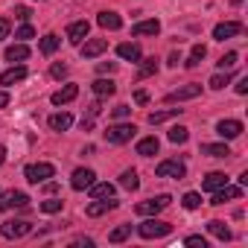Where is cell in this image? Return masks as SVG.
Here are the masks:
<instances>
[{
  "instance_id": "1",
  "label": "cell",
  "mask_w": 248,
  "mask_h": 248,
  "mask_svg": "<svg viewBox=\"0 0 248 248\" xmlns=\"http://www.w3.org/2000/svg\"><path fill=\"white\" fill-rule=\"evenodd\" d=\"M138 233H140L143 239H161V236H170V233H172V225L149 216L146 222H140V225H138Z\"/></svg>"
},
{
  "instance_id": "2",
  "label": "cell",
  "mask_w": 248,
  "mask_h": 248,
  "mask_svg": "<svg viewBox=\"0 0 248 248\" xmlns=\"http://www.w3.org/2000/svg\"><path fill=\"white\" fill-rule=\"evenodd\" d=\"M0 233H3L6 239H24L27 233H32V222H27V219H6L3 225H0Z\"/></svg>"
},
{
  "instance_id": "3",
  "label": "cell",
  "mask_w": 248,
  "mask_h": 248,
  "mask_svg": "<svg viewBox=\"0 0 248 248\" xmlns=\"http://www.w3.org/2000/svg\"><path fill=\"white\" fill-rule=\"evenodd\" d=\"M24 175H27V181H30V184H44L47 178H53V175H56V167H53V164H47V161H38V164H30V167L24 170Z\"/></svg>"
},
{
  "instance_id": "4",
  "label": "cell",
  "mask_w": 248,
  "mask_h": 248,
  "mask_svg": "<svg viewBox=\"0 0 248 248\" xmlns=\"http://www.w3.org/2000/svg\"><path fill=\"white\" fill-rule=\"evenodd\" d=\"M135 126L132 123H117V126H108V132H105V140L108 143H126V140H132L135 138Z\"/></svg>"
},
{
  "instance_id": "5",
  "label": "cell",
  "mask_w": 248,
  "mask_h": 248,
  "mask_svg": "<svg viewBox=\"0 0 248 248\" xmlns=\"http://www.w3.org/2000/svg\"><path fill=\"white\" fill-rule=\"evenodd\" d=\"M172 199L164 193V196H155V199H146V202H138L135 204V210H138V216H155V213H161L167 204H170Z\"/></svg>"
},
{
  "instance_id": "6",
  "label": "cell",
  "mask_w": 248,
  "mask_h": 248,
  "mask_svg": "<svg viewBox=\"0 0 248 248\" xmlns=\"http://www.w3.org/2000/svg\"><path fill=\"white\" fill-rule=\"evenodd\" d=\"M155 175L158 178H184L187 167H184V161H161L158 170H155Z\"/></svg>"
},
{
  "instance_id": "7",
  "label": "cell",
  "mask_w": 248,
  "mask_h": 248,
  "mask_svg": "<svg viewBox=\"0 0 248 248\" xmlns=\"http://www.w3.org/2000/svg\"><path fill=\"white\" fill-rule=\"evenodd\" d=\"M27 204H30V196L21 190H9L0 196V210H15V207H27Z\"/></svg>"
},
{
  "instance_id": "8",
  "label": "cell",
  "mask_w": 248,
  "mask_h": 248,
  "mask_svg": "<svg viewBox=\"0 0 248 248\" xmlns=\"http://www.w3.org/2000/svg\"><path fill=\"white\" fill-rule=\"evenodd\" d=\"M216 135H219L222 140H233V138L242 135V123H239V120H219V123H216Z\"/></svg>"
},
{
  "instance_id": "9",
  "label": "cell",
  "mask_w": 248,
  "mask_h": 248,
  "mask_svg": "<svg viewBox=\"0 0 248 248\" xmlns=\"http://www.w3.org/2000/svg\"><path fill=\"white\" fill-rule=\"evenodd\" d=\"M239 32H242V24L239 21H225V24H216L213 27V38L216 41H228V38H233Z\"/></svg>"
},
{
  "instance_id": "10",
  "label": "cell",
  "mask_w": 248,
  "mask_h": 248,
  "mask_svg": "<svg viewBox=\"0 0 248 248\" xmlns=\"http://www.w3.org/2000/svg\"><path fill=\"white\" fill-rule=\"evenodd\" d=\"M105 50H108V41H105V38H91V41L79 44L82 59H96V56H102Z\"/></svg>"
},
{
  "instance_id": "11",
  "label": "cell",
  "mask_w": 248,
  "mask_h": 248,
  "mask_svg": "<svg viewBox=\"0 0 248 248\" xmlns=\"http://www.w3.org/2000/svg\"><path fill=\"white\" fill-rule=\"evenodd\" d=\"M93 181H96V172H93V170H88V167H85V170H76V172L70 175V187H73V190H79V193H82V190H88Z\"/></svg>"
},
{
  "instance_id": "12",
  "label": "cell",
  "mask_w": 248,
  "mask_h": 248,
  "mask_svg": "<svg viewBox=\"0 0 248 248\" xmlns=\"http://www.w3.org/2000/svg\"><path fill=\"white\" fill-rule=\"evenodd\" d=\"M88 32H91V24H88V21H73V24L67 27V41L79 47V44L88 38Z\"/></svg>"
},
{
  "instance_id": "13",
  "label": "cell",
  "mask_w": 248,
  "mask_h": 248,
  "mask_svg": "<svg viewBox=\"0 0 248 248\" xmlns=\"http://www.w3.org/2000/svg\"><path fill=\"white\" fill-rule=\"evenodd\" d=\"M202 93V85H184V88H175L167 93V102H184V99H196Z\"/></svg>"
},
{
  "instance_id": "14",
  "label": "cell",
  "mask_w": 248,
  "mask_h": 248,
  "mask_svg": "<svg viewBox=\"0 0 248 248\" xmlns=\"http://www.w3.org/2000/svg\"><path fill=\"white\" fill-rule=\"evenodd\" d=\"M120 202L111 196V199H96V202H91L88 207H85V213L91 216V219H96V216H102V213H108V210H114Z\"/></svg>"
},
{
  "instance_id": "15",
  "label": "cell",
  "mask_w": 248,
  "mask_h": 248,
  "mask_svg": "<svg viewBox=\"0 0 248 248\" xmlns=\"http://www.w3.org/2000/svg\"><path fill=\"white\" fill-rule=\"evenodd\" d=\"M47 126H50L53 132H67V129L73 126V114H67V111H56V114H50Z\"/></svg>"
},
{
  "instance_id": "16",
  "label": "cell",
  "mask_w": 248,
  "mask_h": 248,
  "mask_svg": "<svg viewBox=\"0 0 248 248\" xmlns=\"http://www.w3.org/2000/svg\"><path fill=\"white\" fill-rule=\"evenodd\" d=\"M117 56H120L123 62H140V59H143V50H140V44L126 41V44H120V47H117Z\"/></svg>"
},
{
  "instance_id": "17",
  "label": "cell",
  "mask_w": 248,
  "mask_h": 248,
  "mask_svg": "<svg viewBox=\"0 0 248 248\" xmlns=\"http://www.w3.org/2000/svg\"><path fill=\"white\" fill-rule=\"evenodd\" d=\"M233 199H242V187L225 184V187H219V190L213 193V202H210V204H225V202H233Z\"/></svg>"
},
{
  "instance_id": "18",
  "label": "cell",
  "mask_w": 248,
  "mask_h": 248,
  "mask_svg": "<svg viewBox=\"0 0 248 248\" xmlns=\"http://www.w3.org/2000/svg\"><path fill=\"white\" fill-rule=\"evenodd\" d=\"M161 32V21L158 18H152V21H138L135 27H132V35H138V38H143V35H158Z\"/></svg>"
},
{
  "instance_id": "19",
  "label": "cell",
  "mask_w": 248,
  "mask_h": 248,
  "mask_svg": "<svg viewBox=\"0 0 248 248\" xmlns=\"http://www.w3.org/2000/svg\"><path fill=\"white\" fill-rule=\"evenodd\" d=\"M79 96V85H64L62 91H56L53 96H50V102L53 105H67V102H73Z\"/></svg>"
},
{
  "instance_id": "20",
  "label": "cell",
  "mask_w": 248,
  "mask_h": 248,
  "mask_svg": "<svg viewBox=\"0 0 248 248\" xmlns=\"http://www.w3.org/2000/svg\"><path fill=\"white\" fill-rule=\"evenodd\" d=\"M24 79H27V67L24 64H12L6 73H0V85H6V88L15 85V82H24Z\"/></svg>"
},
{
  "instance_id": "21",
  "label": "cell",
  "mask_w": 248,
  "mask_h": 248,
  "mask_svg": "<svg viewBox=\"0 0 248 248\" xmlns=\"http://www.w3.org/2000/svg\"><path fill=\"white\" fill-rule=\"evenodd\" d=\"M96 24H99L102 30H111V32H114V30H120V27H123V18H120L117 12H111V9H108V12H99V15H96Z\"/></svg>"
},
{
  "instance_id": "22",
  "label": "cell",
  "mask_w": 248,
  "mask_h": 248,
  "mask_svg": "<svg viewBox=\"0 0 248 248\" xmlns=\"http://www.w3.org/2000/svg\"><path fill=\"white\" fill-rule=\"evenodd\" d=\"M27 59H30V47H27L24 41H18V44L6 47V62H12V64L18 62V64H21V62H27Z\"/></svg>"
},
{
  "instance_id": "23",
  "label": "cell",
  "mask_w": 248,
  "mask_h": 248,
  "mask_svg": "<svg viewBox=\"0 0 248 248\" xmlns=\"http://www.w3.org/2000/svg\"><path fill=\"white\" fill-rule=\"evenodd\" d=\"M158 149H161V143H158V138H155V135H152V138L138 140V155H140V158H152V155H158Z\"/></svg>"
},
{
  "instance_id": "24",
  "label": "cell",
  "mask_w": 248,
  "mask_h": 248,
  "mask_svg": "<svg viewBox=\"0 0 248 248\" xmlns=\"http://www.w3.org/2000/svg\"><path fill=\"white\" fill-rule=\"evenodd\" d=\"M228 184V175L225 172H210L204 181H202V190H207V193H216L219 187H225Z\"/></svg>"
},
{
  "instance_id": "25",
  "label": "cell",
  "mask_w": 248,
  "mask_h": 248,
  "mask_svg": "<svg viewBox=\"0 0 248 248\" xmlns=\"http://www.w3.org/2000/svg\"><path fill=\"white\" fill-rule=\"evenodd\" d=\"M181 111H184V108H167V111H152V114H149V126H161V123H167V120H172V117H181Z\"/></svg>"
},
{
  "instance_id": "26",
  "label": "cell",
  "mask_w": 248,
  "mask_h": 248,
  "mask_svg": "<svg viewBox=\"0 0 248 248\" xmlns=\"http://www.w3.org/2000/svg\"><path fill=\"white\" fill-rule=\"evenodd\" d=\"M114 91H117V85H114L111 79H102V76H99V79L93 82V93H96L99 99H105V96H114Z\"/></svg>"
},
{
  "instance_id": "27",
  "label": "cell",
  "mask_w": 248,
  "mask_h": 248,
  "mask_svg": "<svg viewBox=\"0 0 248 248\" xmlns=\"http://www.w3.org/2000/svg\"><path fill=\"white\" fill-rule=\"evenodd\" d=\"M202 155H210V158H228L231 149H228V143H202Z\"/></svg>"
},
{
  "instance_id": "28",
  "label": "cell",
  "mask_w": 248,
  "mask_h": 248,
  "mask_svg": "<svg viewBox=\"0 0 248 248\" xmlns=\"http://www.w3.org/2000/svg\"><path fill=\"white\" fill-rule=\"evenodd\" d=\"M207 231H210L216 239H222V242L231 239V228H228L225 222H219V219H210V222H207Z\"/></svg>"
},
{
  "instance_id": "29",
  "label": "cell",
  "mask_w": 248,
  "mask_h": 248,
  "mask_svg": "<svg viewBox=\"0 0 248 248\" xmlns=\"http://www.w3.org/2000/svg\"><path fill=\"white\" fill-rule=\"evenodd\" d=\"M120 184L126 187V190H132V193H135V190L140 187V178H138V172H135V170H123V175H120Z\"/></svg>"
},
{
  "instance_id": "30",
  "label": "cell",
  "mask_w": 248,
  "mask_h": 248,
  "mask_svg": "<svg viewBox=\"0 0 248 248\" xmlns=\"http://www.w3.org/2000/svg\"><path fill=\"white\" fill-rule=\"evenodd\" d=\"M207 56V50H204V44H193V50H190V56H187V67H199L202 64V59Z\"/></svg>"
},
{
  "instance_id": "31",
  "label": "cell",
  "mask_w": 248,
  "mask_h": 248,
  "mask_svg": "<svg viewBox=\"0 0 248 248\" xmlns=\"http://www.w3.org/2000/svg\"><path fill=\"white\" fill-rule=\"evenodd\" d=\"M187 140H190V129H187V126H172V129H170V143L181 146V143H187Z\"/></svg>"
},
{
  "instance_id": "32",
  "label": "cell",
  "mask_w": 248,
  "mask_h": 248,
  "mask_svg": "<svg viewBox=\"0 0 248 248\" xmlns=\"http://www.w3.org/2000/svg\"><path fill=\"white\" fill-rule=\"evenodd\" d=\"M132 236V225H117L111 233H108V242H126Z\"/></svg>"
},
{
  "instance_id": "33",
  "label": "cell",
  "mask_w": 248,
  "mask_h": 248,
  "mask_svg": "<svg viewBox=\"0 0 248 248\" xmlns=\"http://www.w3.org/2000/svg\"><path fill=\"white\" fill-rule=\"evenodd\" d=\"M59 44H62V41H59V35H53V32H50V35H44V38H41V53H44V56H53V53L59 50Z\"/></svg>"
},
{
  "instance_id": "34",
  "label": "cell",
  "mask_w": 248,
  "mask_h": 248,
  "mask_svg": "<svg viewBox=\"0 0 248 248\" xmlns=\"http://www.w3.org/2000/svg\"><path fill=\"white\" fill-rule=\"evenodd\" d=\"M158 73V59H140V70H138V79H146Z\"/></svg>"
},
{
  "instance_id": "35",
  "label": "cell",
  "mask_w": 248,
  "mask_h": 248,
  "mask_svg": "<svg viewBox=\"0 0 248 248\" xmlns=\"http://www.w3.org/2000/svg\"><path fill=\"white\" fill-rule=\"evenodd\" d=\"M91 196L93 199H111L114 196V184H91Z\"/></svg>"
},
{
  "instance_id": "36",
  "label": "cell",
  "mask_w": 248,
  "mask_h": 248,
  "mask_svg": "<svg viewBox=\"0 0 248 248\" xmlns=\"http://www.w3.org/2000/svg\"><path fill=\"white\" fill-rule=\"evenodd\" d=\"M231 79H233V76H231V70H225V73H216V76H210V82H207V85H210L213 91H222V88H225Z\"/></svg>"
},
{
  "instance_id": "37",
  "label": "cell",
  "mask_w": 248,
  "mask_h": 248,
  "mask_svg": "<svg viewBox=\"0 0 248 248\" xmlns=\"http://www.w3.org/2000/svg\"><path fill=\"white\" fill-rule=\"evenodd\" d=\"M181 204H184V210H196V207H202V196L199 193H187L181 199Z\"/></svg>"
},
{
  "instance_id": "38",
  "label": "cell",
  "mask_w": 248,
  "mask_h": 248,
  "mask_svg": "<svg viewBox=\"0 0 248 248\" xmlns=\"http://www.w3.org/2000/svg\"><path fill=\"white\" fill-rule=\"evenodd\" d=\"M62 207H64L62 199H44V202H41V210H44V213H59Z\"/></svg>"
},
{
  "instance_id": "39",
  "label": "cell",
  "mask_w": 248,
  "mask_h": 248,
  "mask_svg": "<svg viewBox=\"0 0 248 248\" xmlns=\"http://www.w3.org/2000/svg\"><path fill=\"white\" fill-rule=\"evenodd\" d=\"M236 62H239V56H236V53H225L216 64H219L222 70H231V67H236Z\"/></svg>"
},
{
  "instance_id": "40",
  "label": "cell",
  "mask_w": 248,
  "mask_h": 248,
  "mask_svg": "<svg viewBox=\"0 0 248 248\" xmlns=\"http://www.w3.org/2000/svg\"><path fill=\"white\" fill-rule=\"evenodd\" d=\"M15 38H18V41H30V38H35V30H32V27H30V24L24 21V27H21L18 32H15Z\"/></svg>"
},
{
  "instance_id": "41",
  "label": "cell",
  "mask_w": 248,
  "mask_h": 248,
  "mask_svg": "<svg viewBox=\"0 0 248 248\" xmlns=\"http://www.w3.org/2000/svg\"><path fill=\"white\" fill-rule=\"evenodd\" d=\"M50 76H53V79H64V76H67V64H62V62H56V64L50 67Z\"/></svg>"
},
{
  "instance_id": "42",
  "label": "cell",
  "mask_w": 248,
  "mask_h": 248,
  "mask_svg": "<svg viewBox=\"0 0 248 248\" xmlns=\"http://www.w3.org/2000/svg\"><path fill=\"white\" fill-rule=\"evenodd\" d=\"M9 30H12V21L9 18H0V41L9 38Z\"/></svg>"
},
{
  "instance_id": "43",
  "label": "cell",
  "mask_w": 248,
  "mask_h": 248,
  "mask_svg": "<svg viewBox=\"0 0 248 248\" xmlns=\"http://www.w3.org/2000/svg\"><path fill=\"white\" fill-rule=\"evenodd\" d=\"M184 242H187V245H202V248H207V239H204L202 233H193V236H187Z\"/></svg>"
},
{
  "instance_id": "44",
  "label": "cell",
  "mask_w": 248,
  "mask_h": 248,
  "mask_svg": "<svg viewBox=\"0 0 248 248\" xmlns=\"http://www.w3.org/2000/svg\"><path fill=\"white\" fill-rule=\"evenodd\" d=\"M111 114H114L117 120H123V117H129V114H132V108H129V105H117V108H111Z\"/></svg>"
},
{
  "instance_id": "45",
  "label": "cell",
  "mask_w": 248,
  "mask_h": 248,
  "mask_svg": "<svg viewBox=\"0 0 248 248\" xmlns=\"http://www.w3.org/2000/svg\"><path fill=\"white\" fill-rule=\"evenodd\" d=\"M117 70V62H99V73L105 76V73H114Z\"/></svg>"
},
{
  "instance_id": "46",
  "label": "cell",
  "mask_w": 248,
  "mask_h": 248,
  "mask_svg": "<svg viewBox=\"0 0 248 248\" xmlns=\"http://www.w3.org/2000/svg\"><path fill=\"white\" fill-rule=\"evenodd\" d=\"M15 18L18 21H30V9L27 6H15Z\"/></svg>"
},
{
  "instance_id": "47",
  "label": "cell",
  "mask_w": 248,
  "mask_h": 248,
  "mask_svg": "<svg viewBox=\"0 0 248 248\" xmlns=\"http://www.w3.org/2000/svg\"><path fill=\"white\" fill-rule=\"evenodd\" d=\"M135 102H138V105H146V102H149V93H146L143 88H140V91H135Z\"/></svg>"
},
{
  "instance_id": "48",
  "label": "cell",
  "mask_w": 248,
  "mask_h": 248,
  "mask_svg": "<svg viewBox=\"0 0 248 248\" xmlns=\"http://www.w3.org/2000/svg\"><path fill=\"white\" fill-rule=\"evenodd\" d=\"M236 93H248V76H242V79L236 82Z\"/></svg>"
},
{
  "instance_id": "49",
  "label": "cell",
  "mask_w": 248,
  "mask_h": 248,
  "mask_svg": "<svg viewBox=\"0 0 248 248\" xmlns=\"http://www.w3.org/2000/svg\"><path fill=\"white\" fill-rule=\"evenodd\" d=\"M9 105V93L6 91H0V108H6Z\"/></svg>"
},
{
  "instance_id": "50",
  "label": "cell",
  "mask_w": 248,
  "mask_h": 248,
  "mask_svg": "<svg viewBox=\"0 0 248 248\" xmlns=\"http://www.w3.org/2000/svg\"><path fill=\"white\" fill-rule=\"evenodd\" d=\"M3 161H6V149H3V146H0V164H3Z\"/></svg>"
}]
</instances>
